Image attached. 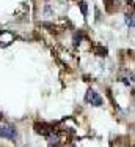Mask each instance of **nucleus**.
I'll return each mask as SVG.
<instances>
[{
  "label": "nucleus",
  "instance_id": "1",
  "mask_svg": "<svg viewBox=\"0 0 135 147\" xmlns=\"http://www.w3.org/2000/svg\"><path fill=\"white\" fill-rule=\"evenodd\" d=\"M85 100H86V103H90V105H93V106H102V98H100V95L93 89H90L86 92Z\"/></svg>",
  "mask_w": 135,
  "mask_h": 147
},
{
  "label": "nucleus",
  "instance_id": "2",
  "mask_svg": "<svg viewBox=\"0 0 135 147\" xmlns=\"http://www.w3.org/2000/svg\"><path fill=\"white\" fill-rule=\"evenodd\" d=\"M0 136L6 139H14L16 138V128L11 125H0Z\"/></svg>",
  "mask_w": 135,
  "mask_h": 147
},
{
  "label": "nucleus",
  "instance_id": "3",
  "mask_svg": "<svg viewBox=\"0 0 135 147\" xmlns=\"http://www.w3.org/2000/svg\"><path fill=\"white\" fill-rule=\"evenodd\" d=\"M35 130H36V133L46 134V136H47V134L53 130V127H50V125H47V123H36V125H35Z\"/></svg>",
  "mask_w": 135,
  "mask_h": 147
},
{
  "label": "nucleus",
  "instance_id": "4",
  "mask_svg": "<svg viewBox=\"0 0 135 147\" xmlns=\"http://www.w3.org/2000/svg\"><path fill=\"white\" fill-rule=\"evenodd\" d=\"M47 141H49V144H52V146H57L60 141V134L57 133L55 130H52L49 134H47Z\"/></svg>",
  "mask_w": 135,
  "mask_h": 147
},
{
  "label": "nucleus",
  "instance_id": "5",
  "mask_svg": "<svg viewBox=\"0 0 135 147\" xmlns=\"http://www.w3.org/2000/svg\"><path fill=\"white\" fill-rule=\"evenodd\" d=\"M126 24H127L129 29H132V27H134V14H132V13L126 14Z\"/></svg>",
  "mask_w": 135,
  "mask_h": 147
},
{
  "label": "nucleus",
  "instance_id": "6",
  "mask_svg": "<svg viewBox=\"0 0 135 147\" xmlns=\"http://www.w3.org/2000/svg\"><path fill=\"white\" fill-rule=\"evenodd\" d=\"M96 52H97V55H100V57H105V55H107V48L97 46V48H96Z\"/></svg>",
  "mask_w": 135,
  "mask_h": 147
},
{
  "label": "nucleus",
  "instance_id": "7",
  "mask_svg": "<svg viewBox=\"0 0 135 147\" xmlns=\"http://www.w3.org/2000/svg\"><path fill=\"white\" fill-rule=\"evenodd\" d=\"M80 10H82V14L86 16V3L85 2H80Z\"/></svg>",
  "mask_w": 135,
  "mask_h": 147
},
{
  "label": "nucleus",
  "instance_id": "8",
  "mask_svg": "<svg viewBox=\"0 0 135 147\" xmlns=\"http://www.w3.org/2000/svg\"><path fill=\"white\" fill-rule=\"evenodd\" d=\"M80 40H82V35H80V33H75V35H74V45H78Z\"/></svg>",
  "mask_w": 135,
  "mask_h": 147
}]
</instances>
